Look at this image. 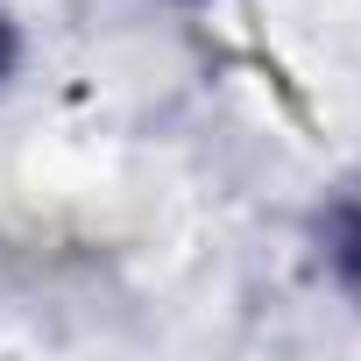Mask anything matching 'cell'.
Masks as SVG:
<instances>
[{"instance_id":"1","label":"cell","mask_w":361,"mask_h":361,"mask_svg":"<svg viewBox=\"0 0 361 361\" xmlns=\"http://www.w3.org/2000/svg\"><path fill=\"white\" fill-rule=\"evenodd\" d=\"M326 248H333L340 276L361 290V177L340 192V206H333V220H326Z\"/></svg>"}]
</instances>
